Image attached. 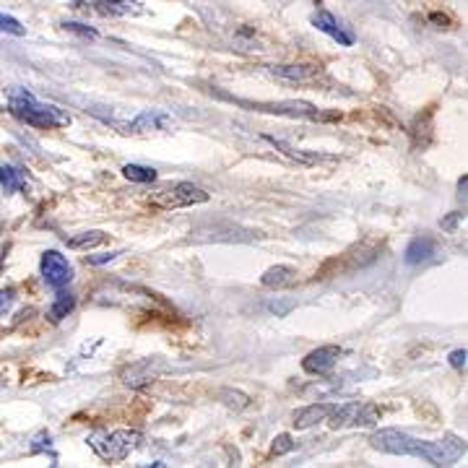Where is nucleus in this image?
Wrapping results in <instances>:
<instances>
[{"label":"nucleus","mask_w":468,"mask_h":468,"mask_svg":"<svg viewBox=\"0 0 468 468\" xmlns=\"http://www.w3.org/2000/svg\"><path fill=\"white\" fill-rule=\"evenodd\" d=\"M295 284H297V271L292 266H271L260 276V286H266V289H289Z\"/></svg>","instance_id":"4468645a"},{"label":"nucleus","mask_w":468,"mask_h":468,"mask_svg":"<svg viewBox=\"0 0 468 468\" xmlns=\"http://www.w3.org/2000/svg\"><path fill=\"white\" fill-rule=\"evenodd\" d=\"M271 146L276 151H281L284 156H289V159H295L299 164H318V162H325L328 156H323L318 151H307V149H295V146H289L286 141H281V138H274V136H263Z\"/></svg>","instance_id":"dca6fc26"},{"label":"nucleus","mask_w":468,"mask_h":468,"mask_svg":"<svg viewBox=\"0 0 468 468\" xmlns=\"http://www.w3.org/2000/svg\"><path fill=\"white\" fill-rule=\"evenodd\" d=\"M466 188H468V174H463L458 180V201H466Z\"/></svg>","instance_id":"2f4dec72"},{"label":"nucleus","mask_w":468,"mask_h":468,"mask_svg":"<svg viewBox=\"0 0 468 468\" xmlns=\"http://www.w3.org/2000/svg\"><path fill=\"white\" fill-rule=\"evenodd\" d=\"M40 274H42L44 284L50 289H63L73 281V266L68 263V257L58 250H44L40 257Z\"/></svg>","instance_id":"423d86ee"},{"label":"nucleus","mask_w":468,"mask_h":468,"mask_svg":"<svg viewBox=\"0 0 468 468\" xmlns=\"http://www.w3.org/2000/svg\"><path fill=\"white\" fill-rule=\"evenodd\" d=\"M268 310H271L276 318H284L289 310H295V302H292V299H289V302H271V304H268Z\"/></svg>","instance_id":"cd10ccee"},{"label":"nucleus","mask_w":468,"mask_h":468,"mask_svg":"<svg viewBox=\"0 0 468 468\" xmlns=\"http://www.w3.org/2000/svg\"><path fill=\"white\" fill-rule=\"evenodd\" d=\"M357 414H360V401H346V404H333V411L328 414V426L331 429H343V426L357 425Z\"/></svg>","instance_id":"f3484780"},{"label":"nucleus","mask_w":468,"mask_h":468,"mask_svg":"<svg viewBox=\"0 0 468 468\" xmlns=\"http://www.w3.org/2000/svg\"><path fill=\"white\" fill-rule=\"evenodd\" d=\"M466 360H468L466 349H455V351H450V357H447V362H450L453 370H466Z\"/></svg>","instance_id":"bb28decb"},{"label":"nucleus","mask_w":468,"mask_h":468,"mask_svg":"<svg viewBox=\"0 0 468 468\" xmlns=\"http://www.w3.org/2000/svg\"><path fill=\"white\" fill-rule=\"evenodd\" d=\"M333 411V404H310L304 408H299L295 414V429H310V426H318L320 422L328 419V414Z\"/></svg>","instance_id":"2eb2a0df"},{"label":"nucleus","mask_w":468,"mask_h":468,"mask_svg":"<svg viewBox=\"0 0 468 468\" xmlns=\"http://www.w3.org/2000/svg\"><path fill=\"white\" fill-rule=\"evenodd\" d=\"M295 450V437L292 435H278L276 440H274V445H271V455H286V453H292Z\"/></svg>","instance_id":"393cba45"},{"label":"nucleus","mask_w":468,"mask_h":468,"mask_svg":"<svg viewBox=\"0 0 468 468\" xmlns=\"http://www.w3.org/2000/svg\"><path fill=\"white\" fill-rule=\"evenodd\" d=\"M370 445L388 455H408V458H422L432 466H450L455 463L463 453H466V443L455 435H447L445 440H419L408 432L401 429H378L370 437Z\"/></svg>","instance_id":"f257e3e1"},{"label":"nucleus","mask_w":468,"mask_h":468,"mask_svg":"<svg viewBox=\"0 0 468 468\" xmlns=\"http://www.w3.org/2000/svg\"><path fill=\"white\" fill-rule=\"evenodd\" d=\"M429 22L435 23L437 29H447V23H450L445 14H429Z\"/></svg>","instance_id":"7c9ffc66"},{"label":"nucleus","mask_w":468,"mask_h":468,"mask_svg":"<svg viewBox=\"0 0 468 468\" xmlns=\"http://www.w3.org/2000/svg\"><path fill=\"white\" fill-rule=\"evenodd\" d=\"M172 126L170 115L159 112V109H146L141 112L136 120H130L126 126V133H146V130H164Z\"/></svg>","instance_id":"ddd939ff"},{"label":"nucleus","mask_w":468,"mask_h":468,"mask_svg":"<svg viewBox=\"0 0 468 468\" xmlns=\"http://www.w3.org/2000/svg\"><path fill=\"white\" fill-rule=\"evenodd\" d=\"M437 253V242L429 237V234H422V237H414L404 250V263L406 266H422L429 257Z\"/></svg>","instance_id":"f8f14e48"},{"label":"nucleus","mask_w":468,"mask_h":468,"mask_svg":"<svg viewBox=\"0 0 468 468\" xmlns=\"http://www.w3.org/2000/svg\"><path fill=\"white\" fill-rule=\"evenodd\" d=\"M61 26H63L68 34H76V37H81V40H97V37H99L97 29H94V26H86V23L63 22Z\"/></svg>","instance_id":"5701e85b"},{"label":"nucleus","mask_w":468,"mask_h":468,"mask_svg":"<svg viewBox=\"0 0 468 468\" xmlns=\"http://www.w3.org/2000/svg\"><path fill=\"white\" fill-rule=\"evenodd\" d=\"M123 174H126V180L138 183V185L156 183V170H154V167H144V164H126V167H123Z\"/></svg>","instance_id":"412c9836"},{"label":"nucleus","mask_w":468,"mask_h":468,"mask_svg":"<svg viewBox=\"0 0 468 468\" xmlns=\"http://www.w3.org/2000/svg\"><path fill=\"white\" fill-rule=\"evenodd\" d=\"M463 216H466V213H461V211L450 213V216H447V219H443V221H440V227H443V229H445V232H453V229H455V227H458V221H461V219H463Z\"/></svg>","instance_id":"c756f323"},{"label":"nucleus","mask_w":468,"mask_h":468,"mask_svg":"<svg viewBox=\"0 0 468 468\" xmlns=\"http://www.w3.org/2000/svg\"><path fill=\"white\" fill-rule=\"evenodd\" d=\"M310 23L318 29V32H323V34H328L333 42H339L341 47H351V44L357 42V37H354V32L349 29V26H343V23L331 14V11H325V8H320V11H315L313 16H310Z\"/></svg>","instance_id":"0eeeda50"},{"label":"nucleus","mask_w":468,"mask_h":468,"mask_svg":"<svg viewBox=\"0 0 468 468\" xmlns=\"http://www.w3.org/2000/svg\"><path fill=\"white\" fill-rule=\"evenodd\" d=\"M0 185L5 192H23L26 191V177L14 164H0Z\"/></svg>","instance_id":"aec40b11"},{"label":"nucleus","mask_w":468,"mask_h":468,"mask_svg":"<svg viewBox=\"0 0 468 468\" xmlns=\"http://www.w3.org/2000/svg\"><path fill=\"white\" fill-rule=\"evenodd\" d=\"M117 256H123V253L115 250V253H107V256H89L86 257V263H89V266H105V263H112Z\"/></svg>","instance_id":"c85d7f7f"},{"label":"nucleus","mask_w":468,"mask_h":468,"mask_svg":"<svg viewBox=\"0 0 468 468\" xmlns=\"http://www.w3.org/2000/svg\"><path fill=\"white\" fill-rule=\"evenodd\" d=\"M209 198H211L209 192L192 183H170L156 192H151L149 203L164 211H174V209H191V206L209 203Z\"/></svg>","instance_id":"39448f33"},{"label":"nucleus","mask_w":468,"mask_h":468,"mask_svg":"<svg viewBox=\"0 0 468 468\" xmlns=\"http://www.w3.org/2000/svg\"><path fill=\"white\" fill-rule=\"evenodd\" d=\"M8 112L19 123L37 130H58L73 123V117L65 109L55 105H44L32 91H26L22 86L8 89Z\"/></svg>","instance_id":"f03ea898"},{"label":"nucleus","mask_w":468,"mask_h":468,"mask_svg":"<svg viewBox=\"0 0 468 468\" xmlns=\"http://www.w3.org/2000/svg\"><path fill=\"white\" fill-rule=\"evenodd\" d=\"M3 229H5V221H0V232H3Z\"/></svg>","instance_id":"473e14b6"},{"label":"nucleus","mask_w":468,"mask_h":468,"mask_svg":"<svg viewBox=\"0 0 468 468\" xmlns=\"http://www.w3.org/2000/svg\"><path fill=\"white\" fill-rule=\"evenodd\" d=\"M107 239H109V234L99 232V229H91V232H81V234L68 237V239H65V245H68L70 250H91V248L105 245Z\"/></svg>","instance_id":"6ab92c4d"},{"label":"nucleus","mask_w":468,"mask_h":468,"mask_svg":"<svg viewBox=\"0 0 468 468\" xmlns=\"http://www.w3.org/2000/svg\"><path fill=\"white\" fill-rule=\"evenodd\" d=\"M0 32L14 34V37H23L26 34L23 23L19 19H14V16H8V14H0Z\"/></svg>","instance_id":"b1692460"},{"label":"nucleus","mask_w":468,"mask_h":468,"mask_svg":"<svg viewBox=\"0 0 468 468\" xmlns=\"http://www.w3.org/2000/svg\"><path fill=\"white\" fill-rule=\"evenodd\" d=\"M343 354L339 346H318L315 351H310L304 360H302V370L307 375H315V378H325L333 372V367L339 364V357Z\"/></svg>","instance_id":"6e6552de"},{"label":"nucleus","mask_w":468,"mask_h":468,"mask_svg":"<svg viewBox=\"0 0 468 468\" xmlns=\"http://www.w3.org/2000/svg\"><path fill=\"white\" fill-rule=\"evenodd\" d=\"M383 411L375 404H360V414H357V425L354 426H375L380 425Z\"/></svg>","instance_id":"4be33fe9"},{"label":"nucleus","mask_w":468,"mask_h":468,"mask_svg":"<svg viewBox=\"0 0 468 468\" xmlns=\"http://www.w3.org/2000/svg\"><path fill=\"white\" fill-rule=\"evenodd\" d=\"M76 310V295L63 286V289H58V295H55V302L50 304V313H47V318L52 320V323H63L70 313Z\"/></svg>","instance_id":"a211bd4d"},{"label":"nucleus","mask_w":468,"mask_h":468,"mask_svg":"<svg viewBox=\"0 0 468 468\" xmlns=\"http://www.w3.org/2000/svg\"><path fill=\"white\" fill-rule=\"evenodd\" d=\"M162 370H164V367L159 364V360H141V362L130 364L128 370H126L123 383L128 385V388H144V385L151 383Z\"/></svg>","instance_id":"9b49d317"},{"label":"nucleus","mask_w":468,"mask_h":468,"mask_svg":"<svg viewBox=\"0 0 468 468\" xmlns=\"http://www.w3.org/2000/svg\"><path fill=\"white\" fill-rule=\"evenodd\" d=\"M16 302V289L14 286H3L0 289V315H5Z\"/></svg>","instance_id":"a878e982"},{"label":"nucleus","mask_w":468,"mask_h":468,"mask_svg":"<svg viewBox=\"0 0 468 468\" xmlns=\"http://www.w3.org/2000/svg\"><path fill=\"white\" fill-rule=\"evenodd\" d=\"M89 447L107 461V463H120L141 443V432L136 429H115V432H94L89 435Z\"/></svg>","instance_id":"20e7f679"},{"label":"nucleus","mask_w":468,"mask_h":468,"mask_svg":"<svg viewBox=\"0 0 468 468\" xmlns=\"http://www.w3.org/2000/svg\"><path fill=\"white\" fill-rule=\"evenodd\" d=\"M221 99L232 102L237 107L253 109V112H268V115H281V117H302V120H339L341 115L336 112H320L318 107L310 102H297V99H284V102H250V99H239V97H229V94H219Z\"/></svg>","instance_id":"7ed1b4c3"},{"label":"nucleus","mask_w":468,"mask_h":468,"mask_svg":"<svg viewBox=\"0 0 468 468\" xmlns=\"http://www.w3.org/2000/svg\"><path fill=\"white\" fill-rule=\"evenodd\" d=\"M268 70L271 76H276L281 81H292V84H313L323 76V68L315 63H278L271 65Z\"/></svg>","instance_id":"1a4fd4ad"},{"label":"nucleus","mask_w":468,"mask_h":468,"mask_svg":"<svg viewBox=\"0 0 468 468\" xmlns=\"http://www.w3.org/2000/svg\"><path fill=\"white\" fill-rule=\"evenodd\" d=\"M91 11L105 19H128V16H141L144 5L138 0H94Z\"/></svg>","instance_id":"9d476101"}]
</instances>
